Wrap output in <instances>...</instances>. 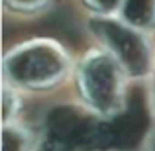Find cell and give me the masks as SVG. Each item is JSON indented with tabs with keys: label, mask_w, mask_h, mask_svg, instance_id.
I'll list each match as a JSON object with an SVG mask.
<instances>
[{
	"label": "cell",
	"mask_w": 155,
	"mask_h": 151,
	"mask_svg": "<svg viewBox=\"0 0 155 151\" xmlns=\"http://www.w3.org/2000/svg\"><path fill=\"white\" fill-rule=\"evenodd\" d=\"M18 100H16V94H12V90L8 87H4V96H2V110H4V122L8 124V120H10L12 114L18 112Z\"/></svg>",
	"instance_id": "cell-7"
},
{
	"label": "cell",
	"mask_w": 155,
	"mask_h": 151,
	"mask_svg": "<svg viewBox=\"0 0 155 151\" xmlns=\"http://www.w3.org/2000/svg\"><path fill=\"white\" fill-rule=\"evenodd\" d=\"M69 71L65 51L53 41L38 39L12 49L4 59L8 83L22 88H47L59 83Z\"/></svg>",
	"instance_id": "cell-1"
},
{
	"label": "cell",
	"mask_w": 155,
	"mask_h": 151,
	"mask_svg": "<svg viewBox=\"0 0 155 151\" xmlns=\"http://www.w3.org/2000/svg\"><path fill=\"white\" fill-rule=\"evenodd\" d=\"M126 73L106 51H91L79 67V88L88 110L114 118L124 108Z\"/></svg>",
	"instance_id": "cell-2"
},
{
	"label": "cell",
	"mask_w": 155,
	"mask_h": 151,
	"mask_svg": "<svg viewBox=\"0 0 155 151\" xmlns=\"http://www.w3.org/2000/svg\"><path fill=\"white\" fill-rule=\"evenodd\" d=\"M31 133L20 126L4 124L2 130V151H30L31 149Z\"/></svg>",
	"instance_id": "cell-5"
},
{
	"label": "cell",
	"mask_w": 155,
	"mask_h": 151,
	"mask_svg": "<svg viewBox=\"0 0 155 151\" xmlns=\"http://www.w3.org/2000/svg\"><path fill=\"white\" fill-rule=\"evenodd\" d=\"M84 2H87L98 16H110L112 12L120 10L124 0H84Z\"/></svg>",
	"instance_id": "cell-6"
},
{
	"label": "cell",
	"mask_w": 155,
	"mask_h": 151,
	"mask_svg": "<svg viewBox=\"0 0 155 151\" xmlns=\"http://www.w3.org/2000/svg\"><path fill=\"white\" fill-rule=\"evenodd\" d=\"M151 151H155V143H153V147H151Z\"/></svg>",
	"instance_id": "cell-9"
},
{
	"label": "cell",
	"mask_w": 155,
	"mask_h": 151,
	"mask_svg": "<svg viewBox=\"0 0 155 151\" xmlns=\"http://www.w3.org/2000/svg\"><path fill=\"white\" fill-rule=\"evenodd\" d=\"M120 18L140 31H151L155 28V0H124Z\"/></svg>",
	"instance_id": "cell-4"
},
{
	"label": "cell",
	"mask_w": 155,
	"mask_h": 151,
	"mask_svg": "<svg viewBox=\"0 0 155 151\" xmlns=\"http://www.w3.org/2000/svg\"><path fill=\"white\" fill-rule=\"evenodd\" d=\"M14 10H22V12H30V10H35V8L43 6L45 0H6Z\"/></svg>",
	"instance_id": "cell-8"
},
{
	"label": "cell",
	"mask_w": 155,
	"mask_h": 151,
	"mask_svg": "<svg viewBox=\"0 0 155 151\" xmlns=\"http://www.w3.org/2000/svg\"><path fill=\"white\" fill-rule=\"evenodd\" d=\"M91 28L128 77L140 79L151 71L153 53L143 31L108 16H96L91 22Z\"/></svg>",
	"instance_id": "cell-3"
}]
</instances>
